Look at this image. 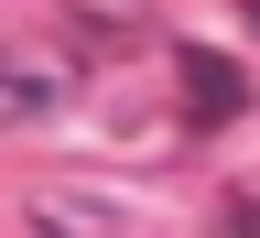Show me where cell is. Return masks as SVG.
Segmentation results:
<instances>
[{"instance_id":"6","label":"cell","mask_w":260,"mask_h":238,"mask_svg":"<svg viewBox=\"0 0 260 238\" xmlns=\"http://www.w3.org/2000/svg\"><path fill=\"white\" fill-rule=\"evenodd\" d=\"M239 11H249V22H260V0H239Z\"/></svg>"},{"instance_id":"1","label":"cell","mask_w":260,"mask_h":238,"mask_svg":"<svg viewBox=\"0 0 260 238\" xmlns=\"http://www.w3.org/2000/svg\"><path fill=\"white\" fill-rule=\"evenodd\" d=\"M54 109H65V54L0 44V141H11V130H44Z\"/></svg>"},{"instance_id":"4","label":"cell","mask_w":260,"mask_h":238,"mask_svg":"<svg viewBox=\"0 0 260 238\" xmlns=\"http://www.w3.org/2000/svg\"><path fill=\"white\" fill-rule=\"evenodd\" d=\"M76 32L119 44V32H141V0H76Z\"/></svg>"},{"instance_id":"2","label":"cell","mask_w":260,"mask_h":238,"mask_svg":"<svg viewBox=\"0 0 260 238\" xmlns=\"http://www.w3.org/2000/svg\"><path fill=\"white\" fill-rule=\"evenodd\" d=\"M174 76H184V119H239L249 109V76L217 44H174Z\"/></svg>"},{"instance_id":"3","label":"cell","mask_w":260,"mask_h":238,"mask_svg":"<svg viewBox=\"0 0 260 238\" xmlns=\"http://www.w3.org/2000/svg\"><path fill=\"white\" fill-rule=\"evenodd\" d=\"M32 227L44 238H119L109 206H76V195H32Z\"/></svg>"},{"instance_id":"5","label":"cell","mask_w":260,"mask_h":238,"mask_svg":"<svg viewBox=\"0 0 260 238\" xmlns=\"http://www.w3.org/2000/svg\"><path fill=\"white\" fill-rule=\"evenodd\" d=\"M217 238H260V195H228V217H217Z\"/></svg>"}]
</instances>
